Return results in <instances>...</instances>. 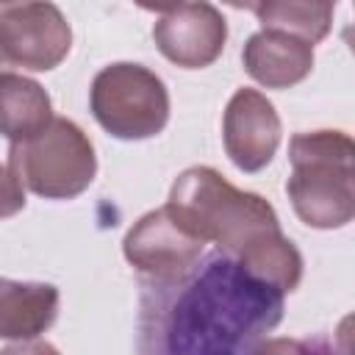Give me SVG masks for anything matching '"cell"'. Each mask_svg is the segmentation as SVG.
<instances>
[{
    "instance_id": "cell-7",
    "label": "cell",
    "mask_w": 355,
    "mask_h": 355,
    "mask_svg": "<svg viewBox=\"0 0 355 355\" xmlns=\"http://www.w3.org/2000/svg\"><path fill=\"white\" fill-rule=\"evenodd\" d=\"M122 252L141 277L161 280L186 272L205 252V241L191 233L169 205H161L125 233Z\"/></svg>"
},
{
    "instance_id": "cell-10",
    "label": "cell",
    "mask_w": 355,
    "mask_h": 355,
    "mask_svg": "<svg viewBox=\"0 0 355 355\" xmlns=\"http://www.w3.org/2000/svg\"><path fill=\"white\" fill-rule=\"evenodd\" d=\"M241 64L247 75L266 89H288L302 83L313 69V44L261 28L252 33L241 50Z\"/></svg>"
},
{
    "instance_id": "cell-8",
    "label": "cell",
    "mask_w": 355,
    "mask_h": 355,
    "mask_svg": "<svg viewBox=\"0 0 355 355\" xmlns=\"http://www.w3.org/2000/svg\"><path fill=\"white\" fill-rule=\"evenodd\" d=\"M153 39L166 61L183 69H205L225 50L227 19L208 0H186L155 22Z\"/></svg>"
},
{
    "instance_id": "cell-6",
    "label": "cell",
    "mask_w": 355,
    "mask_h": 355,
    "mask_svg": "<svg viewBox=\"0 0 355 355\" xmlns=\"http://www.w3.org/2000/svg\"><path fill=\"white\" fill-rule=\"evenodd\" d=\"M0 44L14 67L50 72L69 55L72 28L50 0H8L0 3Z\"/></svg>"
},
{
    "instance_id": "cell-15",
    "label": "cell",
    "mask_w": 355,
    "mask_h": 355,
    "mask_svg": "<svg viewBox=\"0 0 355 355\" xmlns=\"http://www.w3.org/2000/svg\"><path fill=\"white\" fill-rule=\"evenodd\" d=\"M25 208V186L8 164H0V219H8Z\"/></svg>"
},
{
    "instance_id": "cell-14",
    "label": "cell",
    "mask_w": 355,
    "mask_h": 355,
    "mask_svg": "<svg viewBox=\"0 0 355 355\" xmlns=\"http://www.w3.org/2000/svg\"><path fill=\"white\" fill-rule=\"evenodd\" d=\"M333 8L336 3L330 0H263L255 17L266 31H280L316 44L333 28Z\"/></svg>"
},
{
    "instance_id": "cell-13",
    "label": "cell",
    "mask_w": 355,
    "mask_h": 355,
    "mask_svg": "<svg viewBox=\"0 0 355 355\" xmlns=\"http://www.w3.org/2000/svg\"><path fill=\"white\" fill-rule=\"evenodd\" d=\"M236 258L263 283L277 288L280 294H291L302 280V255L291 239L280 230H269L252 239L247 247L236 252Z\"/></svg>"
},
{
    "instance_id": "cell-12",
    "label": "cell",
    "mask_w": 355,
    "mask_h": 355,
    "mask_svg": "<svg viewBox=\"0 0 355 355\" xmlns=\"http://www.w3.org/2000/svg\"><path fill=\"white\" fill-rule=\"evenodd\" d=\"M53 119V100L44 86L19 72H0V136L28 139Z\"/></svg>"
},
{
    "instance_id": "cell-19",
    "label": "cell",
    "mask_w": 355,
    "mask_h": 355,
    "mask_svg": "<svg viewBox=\"0 0 355 355\" xmlns=\"http://www.w3.org/2000/svg\"><path fill=\"white\" fill-rule=\"evenodd\" d=\"M0 3H8V0H0Z\"/></svg>"
},
{
    "instance_id": "cell-16",
    "label": "cell",
    "mask_w": 355,
    "mask_h": 355,
    "mask_svg": "<svg viewBox=\"0 0 355 355\" xmlns=\"http://www.w3.org/2000/svg\"><path fill=\"white\" fill-rule=\"evenodd\" d=\"M139 8H144V11H158V14H166V11H172V8H178L180 3H186V0H133Z\"/></svg>"
},
{
    "instance_id": "cell-5",
    "label": "cell",
    "mask_w": 355,
    "mask_h": 355,
    "mask_svg": "<svg viewBox=\"0 0 355 355\" xmlns=\"http://www.w3.org/2000/svg\"><path fill=\"white\" fill-rule=\"evenodd\" d=\"M89 105L97 125L122 141L153 139L169 122V92L164 80L133 61L103 67L92 80Z\"/></svg>"
},
{
    "instance_id": "cell-2",
    "label": "cell",
    "mask_w": 355,
    "mask_h": 355,
    "mask_svg": "<svg viewBox=\"0 0 355 355\" xmlns=\"http://www.w3.org/2000/svg\"><path fill=\"white\" fill-rule=\"evenodd\" d=\"M169 211L205 244L236 255L252 239L280 230L269 200L236 189L214 166H189L178 175L166 200Z\"/></svg>"
},
{
    "instance_id": "cell-1",
    "label": "cell",
    "mask_w": 355,
    "mask_h": 355,
    "mask_svg": "<svg viewBox=\"0 0 355 355\" xmlns=\"http://www.w3.org/2000/svg\"><path fill=\"white\" fill-rule=\"evenodd\" d=\"M286 294L225 250L202 252L175 277L139 280V352L241 355L283 322Z\"/></svg>"
},
{
    "instance_id": "cell-4",
    "label": "cell",
    "mask_w": 355,
    "mask_h": 355,
    "mask_svg": "<svg viewBox=\"0 0 355 355\" xmlns=\"http://www.w3.org/2000/svg\"><path fill=\"white\" fill-rule=\"evenodd\" d=\"M8 166L28 191L44 200H75L97 175L94 144L67 116H53L28 139L11 141Z\"/></svg>"
},
{
    "instance_id": "cell-11",
    "label": "cell",
    "mask_w": 355,
    "mask_h": 355,
    "mask_svg": "<svg viewBox=\"0 0 355 355\" xmlns=\"http://www.w3.org/2000/svg\"><path fill=\"white\" fill-rule=\"evenodd\" d=\"M58 288L39 280L0 277V341H31L53 327Z\"/></svg>"
},
{
    "instance_id": "cell-9",
    "label": "cell",
    "mask_w": 355,
    "mask_h": 355,
    "mask_svg": "<svg viewBox=\"0 0 355 355\" xmlns=\"http://www.w3.org/2000/svg\"><path fill=\"white\" fill-rule=\"evenodd\" d=\"M280 116L258 89H236L222 116V141L227 158L241 172H261L280 147Z\"/></svg>"
},
{
    "instance_id": "cell-18",
    "label": "cell",
    "mask_w": 355,
    "mask_h": 355,
    "mask_svg": "<svg viewBox=\"0 0 355 355\" xmlns=\"http://www.w3.org/2000/svg\"><path fill=\"white\" fill-rule=\"evenodd\" d=\"M8 69H14V61L8 58V53H6L3 44H0V72H8Z\"/></svg>"
},
{
    "instance_id": "cell-3",
    "label": "cell",
    "mask_w": 355,
    "mask_h": 355,
    "mask_svg": "<svg viewBox=\"0 0 355 355\" xmlns=\"http://www.w3.org/2000/svg\"><path fill=\"white\" fill-rule=\"evenodd\" d=\"M286 183L294 214L316 230L347 227L355 216V141L344 130H302L288 141Z\"/></svg>"
},
{
    "instance_id": "cell-17",
    "label": "cell",
    "mask_w": 355,
    "mask_h": 355,
    "mask_svg": "<svg viewBox=\"0 0 355 355\" xmlns=\"http://www.w3.org/2000/svg\"><path fill=\"white\" fill-rule=\"evenodd\" d=\"M222 3H227L230 8H239V11H252V14L263 6V0H222Z\"/></svg>"
}]
</instances>
